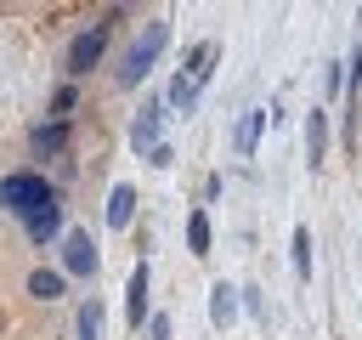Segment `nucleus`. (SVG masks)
Returning <instances> with one entry per match:
<instances>
[{"label":"nucleus","mask_w":362,"mask_h":340,"mask_svg":"<svg viewBox=\"0 0 362 340\" xmlns=\"http://www.w3.org/2000/svg\"><path fill=\"white\" fill-rule=\"evenodd\" d=\"M164 45H170V23H164V17L141 23V34H136V45H130V57H124V74H119V85H136V79H147V74H153V62L164 57Z\"/></svg>","instance_id":"1"},{"label":"nucleus","mask_w":362,"mask_h":340,"mask_svg":"<svg viewBox=\"0 0 362 340\" xmlns=\"http://www.w3.org/2000/svg\"><path fill=\"white\" fill-rule=\"evenodd\" d=\"M215 57H221V45H215V40H198V45H192V57H187V74H175V79H170V102H175L181 113H187V108H192V96L209 85Z\"/></svg>","instance_id":"2"},{"label":"nucleus","mask_w":362,"mask_h":340,"mask_svg":"<svg viewBox=\"0 0 362 340\" xmlns=\"http://www.w3.org/2000/svg\"><path fill=\"white\" fill-rule=\"evenodd\" d=\"M40 204H51V187H45V176H34V170H17V176H0V210H11V215H34Z\"/></svg>","instance_id":"3"},{"label":"nucleus","mask_w":362,"mask_h":340,"mask_svg":"<svg viewBox=\"0 0 362 340\" xmlns=\"http://www.w3.org/2000/svg\"><path fill=\"white\" fill-rule=\"evenodd\" d=\"M102 51H107V23L85 28V34L68 45V74H74V79H79V74H90V68L102 62Z\"/></svg>","instance_id":"4"},{"label":"nucleus","mask_w":362,"mask_h":340,"mask_svg":"<svg viewBox=\"0 0 362 340\" xmlns=\"http://www.w3.org/2000/svg\"><path fill=\"white\" fill-rule=\"evenodd\" d=\"M62 266H68L74 278H90V272H96V244H90V232H68V238H62Z\"/></svg>","instance_id":"5"},{"label":"nucleus","mask_w":362,"mask_h":340,"mask_svg":"<svg viewBox=\"0 0 362 340\" xmlns=\"http://www.w3.org/2000/svg\"><path fill=\"white\" fill-rule=\"evenodd\" d=\"M266 119H277V108H249V113L238 119V142H232V147H238V159H249V153H255V142H260V125H266Z\"/></svg>","instance_id":"6"},{"label":"nucleus","mask_w":362,"mask_h":340,"mask_svg":"<svg viewBox=\"0 0 362 340\" xmlns=\"http://www.w3.org/2000/svg\"><path fill=\"white\" fill-rule=\"evenodd\" d=\"M158 125H164V102H147L141 119L130 125V142H136V147H158Z\"/></svg>","instance_id":"7"},{"label":"nucleus","mask_w":362,"mask_h":340,"mask_svg":"<svg viewBox=\"0 0 362 340\" xmlns=\"http://www.w3.org/2000/svg\"><path fill=\"white\" fill-rule=\"evenodd\" d=\"M124 312H130V323H147V266L141 261H136V272L124 283Z\"/></svg>","instance_id":"8"},{"label":"nucleus","mask_w":362,"mask_h":340,"mask_svg":"<svg viewBox=\"0 0 362 340\" xmlns=\"http://www.w3.org/2000/svg\"><path fill=\"white\" fill-rule=\"evenodd\" d=\"M57 232H62V204L51 198V204H40V210L28 215V238H40V244H45V238H57Z\"/></svg>","instance_id":"9"},{"label":"nucleus","mask_w":362,"mask_h":340,"mask_svg":"<svg viewBox=\"0 0 362 340\" xmlns=\"http://www.w3.org/2000/svg\"><path fill=\"white\" fill-rule=\"evenodd\" d=\"M305 153H311V170H317L322 153H328V113H311L305 119Z\"/></svg>","instance_id":"10"},{"label":"nucleus","mask_w":362,"mask_h":340,"mask_svg":"<svg viewBox=\"0 0 362 340\" xmlns=\"http://www.w3.org/2000/svg\"><path fill=\"white\" fill-rule=\"evenodd\" d=\"M209 317H215L221 329L238 317V289H232V283H215V289H209Z\"/></svg>","instance_id":"11"},{"label":"nucleus","mask_w":362,"mask_h":340,"mask_svg":"<svg viewBox=\"0 0 362 340\" xmlns=\"http://www.w3.org/2000/svg\"><path fill=\"white\" fill-rule=\"evenodd\" d=\"M130 210H136V187H113V198H107V227H130Z\"/></svg>","instance_id":"12"},{"label":"nucleus","mask_w":362,"mask_h":340,"mask_svg":"<svg viewBox=\"0 0 362 340\" xmlns=\"http://www.w3.org/2000/svg\"><path fill=\"white\" fill-rule=\"evenodd\" d=\"M62 147H68V125H62V119L34 130V153H62Z\"/></svg>","instance_id":"13"},{"label":"nucleus","mask_w":362,"mask_h":340,"mask_svg":"<svg viewBox=\"0 0 362 340\" xmlns=\"http://www.w3.org/2000/svg\"><path fill=\"white\" fill-rule=\"evenodd\" d=\"M187 249H192V255H209V215H204V210L187 215Z\"/></svg>","instance_id":"14"},{"label":"nucleus","mask_w":362,"mask_h":340,"mask_svg":"<svg viewBox=\"0 0 362 340\" xmlns=\"http://www.w3.org/2000/svg\"><path fill=\"white\" fill-rule=\"evenodd\" d=\"M28 295H34V300H57V295H62V272H45V266H40V272L28 278Z\"/></svg>","instance_id":"15"},{"label":"nucleus","mask_w":362,"mask_h":340,"mask_svg":"<svg viewBox=\"0 0 362 340\" xmlns=\"http://www.w3.org/2000/svg\"><path fill=\"white\" fill-rule=\"evenodd\" d=\"M74 329H79V340H102V306H96V300H85Z\"/></svg>","instance_id":"16"},{"label":"nucleus","mask_w":362,"mask_h":340,"mask_svg":"<svg viewBox=\"0 0 362 340\" xmlns=\"http://www.w3.org/2000/svg\"><path fill=\"white\" fill-rule=\"evenodd\" d=\"M294 272L311 278V232L305 227H294Z\"/></svg>","instance_id":"17"},{"label":"nucleus","mask_w":362,"mask_h":340,"mask_svg":"<svg viewBox=\"0 0 362 340\" xmlns=\"http://www.w3.org/2000/svg\"><path fill=\"white\" fill-rule=\"evenodd\" d=\"M147 334L153 340H170V317H147Z\"/></svg>","instance_id":"18"}]
</instances>
